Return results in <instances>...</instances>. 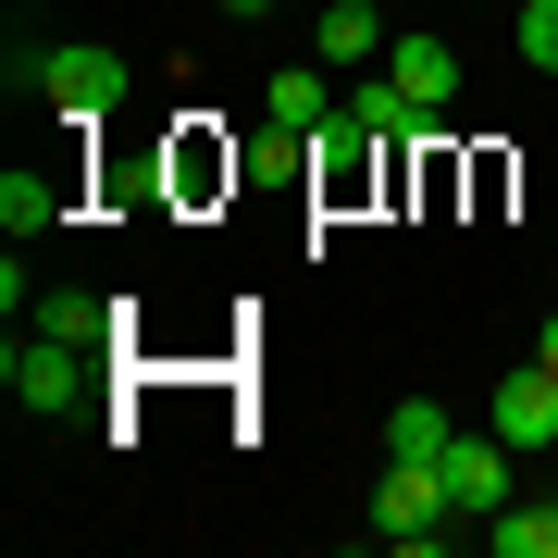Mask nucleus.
<instances>
[{"mask_svg": "<svg viewBox=\"0 0 558 558\" xmlns=\"http://www.w3.org/2000/svg\"><path fill=\"white\" fill-rule=\"evenodd\" d=\"M447 521H459V497H447L435 459H385V484H373V534H385V546H435Z\"/></svg>", "mask_w": 558, "mask_h": 558, "instance_id": "nucleus-1", "label": "nucleus"}, {"mask_svg": "<svg viewBox=\"0 0 558 558\" xmlns=\"http://www.w3.org/2000/svg\"><path fill=\"white\" fill-rule=\"evenodd\" d=\"M87 348H100V336H50V323H38V336L0 348V385H13L25 410H75L87 398Z\"/></svg>", "mask_w": 558, "mask_h": 558, "instance_id": "nucleus-2", "label": "nucleus"}, {"mask_svg": "<svg viewBox=\"0 0 558 558\" xmlns=\"http://www.w3.org/2000/svg\"><path fill=\"white\" fill-rule=\"evenodd\" d=\"M38 100L62 124H100V112H124V62L87 50V38H62V50H38Z\"/></svg>", "mask_w": 558, "mask_h": 558, "instance_id": "nucleus-3", "label": "nucleus"}, {"mask_svg": "<svg viewBox=\"0 0 558 558\" xmlns=\"http://www.w3.org/2000/svg\"><path fill=\"white\" fill-rule=\"evenodd\" d=\"M509 435H497V422H484V435H447V459H435V472H447V497H459V521H497L509 509Z\"/></svg>", "mask_w": 558, "mask_h": 558, "instance_id": "nucleus-4", "label": "nucleus"}, {"mask_svg": "<svg viewBox=\"0 0 558 558\" xmlns=\"http://www.w3.org/2000/svg\"><path fill=\"white\" fill-rule=\"evenodd\" d=\"M484 422H497L521 459L558 447V373H546V360H509V385H497V410H484Z\"/></svg>", "mask_w": 558, "mask_h": 558, "instance_id": "nucleus-5", "label": "nucleus"}, {"mask_svg": "<svg viewBox=\"0 0 558 558\" xmlns=\"http://www.w3.org/2000/svg\"><path fill=\"white\" fill-rule=\"evenodd\" d=\"M373 124H360V112H336V124H323V137H311V174H323V199H360V186H373Z\"/></svg>", "mask_w": 558, "mask_h": 558, "instance_id": "nucleus-6", "label": "nucleus"}, {"mask_svg": "<svg viewBox=\"0 0 558 558\" xmlns=\"http://www.w3.org/2000/svg\"><path fill=\"white\" fill-rule=\"evenodd\" d=\"M62 211H75V174H50V161H38V174H25V161L0 174V223H13V248H25V236H50Z\"/></svg>", "mask_w": 558, "mask_h": 558, "instance_id": "nucleus-7", "label": "nucleus"}, {"mask_svg": "<svg viewBox=\"0 0 558 558\" xmlns=\"http://www.w3.org/2000/svg\"><path fill=\"white\" fill-rule=\"evenodd\" d=\"M385 75H398L422 112H447V100H459V50H447V38H422V25H410V38H385Z\"/></svg>", "mask_w": 558, "mask_h": 558, "instance_id": "nucleus-8", "label": "nucleus"}, {"mask_svg": "<svg viewBox=\"0 0 558 558\" xmlns=\"http://www.w3.org/2000/svg\"><path fill=\"white\" fill-rule=\"evenodd\" d=\"M385 38H398V25H385L373 0H323V62H348V75H360V62H385Z\"/></svg>", "mask_w": 558, "mask_h": 558, "instance_id": "nucleus-9", "label": "nucleus"}, {"mask_svg": "<svg viewBox=\"0 0 558 558\" xmlns=\"http://www.w3.org/2000/svg\"><path fill=\"white\" fill-rule=\"evenodd\" d=\"M260 100H274V124H299V137H323V124H336V112H348V100H336V87H323V75H311V62H286V75H274V87H260Z\"/></svg>", "mask_w": 558, "mask_h": 558, "instance_id": "nucleus-10", "label": "nucleus"}, {"mask_svg": "<svg viewBox=\"0 0 558 558\" xmlns=\"http://www.w3.org/2000/svg\"><path fill=\"white\" fill-rule=\"evenodd\" d=\"M447 435H459V422L435 398H398V410H385V459H447Z\"/></svg>", "mask_w": 558, "mask_h": 558, "instance_id": "nucleus-11", "label": "nucleus"}, {"mask_svg": "<svg viewBox=\"0 0 558 558\" xmlns=\"http://www.w3.org/2000/svg\"><path fill=\"white\" fill-rule=\"evenodd\" d=\"M484 546H497V558H558V497H546V509H497Z\"/></svg>", "mask_w": 558, "mask_h": 558, "instance_id": "nucleus-12", "label": "nucleus"}, {"mask_svg": "<svg viewBox=\"0 0 558 558\" xmlns=\"http://www.w3.org/2000/svg\"><path fill=\"white\" fill-rule=\"evenodd\" d=\"M521 62H534V75H558V0H521Z\"/></svg>", "mask_w": 558, "mask_h": 558, "instance_id": "nucleus-13", "label": "nucleus"}, {"mask_svg": "<svg viewBox=\"0 0 558 558\" xmlns=\"http://www.w3.org/2000/svg\"><path fill=\"white\" fill-rule=\"evenodd\" d=\"M534 360H546V373H558V311H546V323H534Z\"/></svg>", "mask_w": 558, "mask_h": 558, "instance_id": "nucleus-14", "label": "nucleus"}, {"mask_svg": "<svg viewBox=\"0 0 558 558\" xmlns=\"http://www.w3.org/2000/svg\"><path fill=\"white\" fill-rule=\"evenodd\" d=\"M260 13H323V0H260Z\"/></svg>", "mask_w": 558, "mask_h": 558, "instance_id": "nucleus-15", "label": "nucleus"}, {"mask_svg": "<svg viewBox=\"0 0 558 558\" xmlns=\"http://www.w3.org/2000/svg\"><path fill=\"white\" fill-rule=\"evenodd\" d=\"M211 13H260V0H211Z\"/></svg>", "mask_w": 558, "mask_h": 558, "instance_id": "nucleus-16", "label": "nucleus"}]
</instances>
